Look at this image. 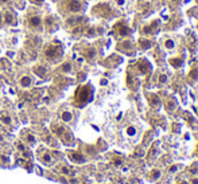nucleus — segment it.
<instances>
[{"mask_svg": "<svg viewBox=\"0 0 198 184\" xmlns=\"http://www.w3.org/2000/svg\"><path fill=\"white\" fill-rule=\"evenodd\" d=\"M125 133H127L130 137H134L135 134H136V128H135V126H128L127 130H125Z\"/></svg>", "mask_w": 198, "mask_h": 184, "instance_id": "nucleus-23", "label": "nucleus"}, {"mask_svg": "<svg viewBox=\"0 0 198 184\" xmlns=\"http://www.w3.org/2000/svg\"><path fill=\"white\" fill-rule=\"evenodd\" d=\"M65 4L68 11H70V12H81L85 10L84 0H66Z\"/></svg>", "mask_w": 198, "mask_h": 184, "instance_id": "nucleus-4", "label": "nucleus"}, {"mask_svg": "<svg viewBox=\"0 0 198 184\" xmlns=\"http://www.w3.org/2000/svg\"><path fill=\"white\" fill-rule=\"evenodd\" d=\"M139 46L142 50H147V48H150L151 46H152V42L150 41V39H144V38H140L139 39Z\"/></svg>", "mask_w": 198, "mask_h": 184, "instance_id": "nucleus-12", "label": "nucleus"}, {"mask_svg": "<svg viewBox=\"0 0 198 184\" xmlns=\"http://www.w3.org/2000/svg\"><path fill=\"white\" fill-rule=\"evenodd\" d=\"M166 79H167V77H166V75H162V77H160V82H162V83H165Z\"/></svg>", "mask_w": 198, "mask_h": 184, "instance_id": "nucleus-28", "label": "nucleus"}, {"mask_svg": "<svg viewBox=\"0 0 198 184\" xmlns=\"http://www.w3.org/2000/svg\"><path fill=\"white\" fill-rule=\"evenodd\" d=\"M69 157H70V160H73V161L77 163V164H82V163L86 161V157H85L84 155L78 153V152H70V153H69Z\"/></svg>", "mask_w": 198, "mask_h": 184, "instance_id": "nucleus-9", "label": "nucleus"}, {"mask_svg": "<svg viewBox=\"0 0 198 184\" xmlns=\"http://www.w3.org/2000/svg\"><path fill=\"white\" fill-rule=\"evenodd\" d=\"M101 85H107V79H101Z\"/></svg>", "mask_w": 198, "mask_h": 184, "instance_id": "nucleus-31", "label": "nucleus"}, {"mask_svg": "<svg viewBox=\"0 0 198 184\" xmlns=\"http://www.w3.org/2000/svg\"><path fill=\"white\" fill-rule=\"evenodd\" d=\"M10 0H0V4H5V3H8Z\"/></svg>", "mask_w": 198, "mask_h": 184, "instance_id": "nucleus-30", "label": "nucleus"}, {"mask_svg": "<svg viewBox=\"0 0 198 184\" xmlns=\"http://www.w3.org/2000/svg\"><path fill=\"white\" fill-rule=\"evenodd\" d=\"M24 140L26 141H27L28 144H30V145H34V144H35V136H34V134H31V133H27L26 134V137H24Z\"/></svg>", "mask_w": 198, "mask_h": 184, "instance_id": "nucleus-22", "label": "nucleus"}, {"mask_svg": "<svg viewBox=\"0 0 198 184\" xmlns=\"http://www.w3.org/2000/svg\"><path fill=\"white\" fill-rule=\"evenodd\" d=\"M31 3H34V4H42V3L45 2V0H30Z\"/></svg>", "mask_w": 198, "mask_h": 184, "instance_id": "nucleus-25", "label": "nucleus"}, {"mask_svg": "<svg viewBox=\"0 0 198 184\" xmlns=\"http://www.w3.org/2000/svg\"><path fill=\"white\" fill-rule=\"evenodd\" d=\"M70 69H71L70 63H68V65H65V66H64V70H65V71H70Z\"/></svg>", "mask_w": 198, "mask_h": 184, "instance_id": "nucleus-26", "label": "nucleus"}, {"mask_svg": "<svg viewBox=\"0 0 198 184\" xmlns=\"http://www.w3.org/2000/svg\"><path fill=\"white\" fill-rule=\"evenodd\" d=\"M189 172H190L191 175H196V173H198V165H197V163H194V164H191V167L187 169Z\"/></svg>", "mask_w": 198, "mask_h": 184, "instance_id": "nucleus-24", "label": "nucleus"}, {"mask_svg": "<svg viewBox=\"0 0 198 184\" xmlns=\"http://www.w3.org/2000/svg\"><path fill=\"white\" fill-rule=\"evenodd\" d=\"M61 118H62V121H65V122H70L71 120H73V116H71L70 112H62Z\"/></svg>", "mask_w": 198, "mask_h": 184, "instance_id": "nucleus-17", "label": "nucleus"}, {"mask_svg": "<svg viewBox=\"0 0 198 184\" xmlns=\"http://www.w3.org/2000/svg\"><path fill=\"white\" fill-rule=\"evenodd\" d=\"M28 24H30L31 28H41L42 26V19L39 15H31L28 16Z\"/></svg>", "mask_w": 198, "mask_h": 184, "instance_id": "nucleus-8", "label": "nucleus"}, {"mask_svg": "<svg viewBox=\"0 0 198 184\" xmlns=\"http://www.w3.org/2000/svg\"><path fill=\"white\" fill-rule=\"evenodd\" d=\"M39 160H41L42 163H45V164H51V163H53V157L50 156V153H49V152L42 153L41 156H39Z\"/></svg>", "mask_w": 198, "mask_h": 184, "instance_id": "nucleus-13", "label": "nucleus"}, {"mask_svg": "<svg viewBox=\"0 0 198 184\" xmlns=\"http://www.w3.org/2000/svg\"><path fill=\"white\" fill-rule=\"evenodd\" d=\"M0 120H2V122L5 124V125H11V124H12V118H11V116H8L7 113H2Z\"/></svg>", "mask_w": 198, "mask_h": 184, "instance_id": "nucleus-14", "label": "nucleus"}, {"mask_svg": "<svg viewBox=\"0 0 198 184\" xmlns=\"http://www.w3.org/2000/svg\"><path fill=\"white\" fill-rule=\"evenodd\" d=\"M45 27L47 28L49 31H55L58 28V20H57L55 16H46L45 18Z\"/></svg>", "mask_w": 198, "mask_h": 184, "instance_id": "nucleus-7", "label": "nucleus"}, {"mask_svg": "<svg viewBox=\"0 0 198 184\" xmlns=\"http://www.w3.org/2000/svg\"><path fill=\"white\" fill-rule=\"evenodd\" d=\"M178 167H181V165H173V167L170 168V172H175L177 169H178Z\"/></svg>", "mask_w": 198, "mask_h": 184, "instance_id": "nucleus-27", "label": "nucleus"}, {"mask_svg": "<svg viewBox=\"0 0 198 184\" xmlns=\"http://www.w3.org/2000/svg\"><path fill=\"white\" fill-rule=\"evenodd\" d=\"M159 176H160V171H159V169H152V171L150 172V180H151V182L159 179Z\"/></svg>", "mask_w": 198, "mask_h": 184, "instance_id": "nucleus-19", "label": "nucleus"}, {"mask_svg": "<svg viewBox=\"0 0 198 184\" xmlns=\"http://www.w3.org/2000/svg\"><path fill=\"white\" fill-rule=\"evenodd\" d=\"M165 47L167 50H174L175 48V43H174L173 39H165Z\"/></svg>", "mask_w": 198, "mask_h": 184, "instance_id": "nucleus-20", "label": "nucleus"}, {"mask_svg": "<svg viewBox=\"0 0 198 184\" xmlns=\"http://www.w3.org/2000/svg\"><path fill=\"white\" fill-rule=\"evenodd\" d=\"M158 31H159V23L158 22H154L152 24H150V26L143 28V32L144 34H156Z\"/></svg>", "mask_w": 198, "mask_h": 184, "instance_id": "nucleus-10", "label": "nucleus"}, {"mask_svg": "<svg viewBox=\"0 0 198 184\" xmlns=\"http://www.w3.org/2000/svg\"><path fill=\"white\" fill-rule=\"evenodd\" d=\"M150 105L154 108H159L160 106V100L156 96H150Z\"/></svg>", "mask_w": 198, "mask_h": 184, "instance_id": "nucleus-16", "label": "nucleus"}, {"mask_svg": "<svg viewBox=\"0 0 198 184\" xmlns=\"http://www.w3.org/2000/svg\"><path fill=\"white\" fill-rule=\"evenodd\" d=\"M136 69L139 70L140 74H148V73H151V70H152V66H151V63L148 59L142 58L136 62Z\"/></svg>", "mask_w": 198, "mask_h": 184, "instance_id": "nucleus-6", "label": "nucleus"}, {"mask_svg": "<svg viewBox=\"0 0 198 184\" xmlns=\"http://www.w3.org/2000/svg\"><path fill=\"white\" fill-rule=\"evenodd\" d=\"M4 23H7V24H16V16L14 15L11 11H7V12L4 14Z\"/></svg>", "mask_w": 198, "mask_h": 184, "instance_id": "nucleus-11", "label": "nucleus"}, {"mask_svg": "<svg viewBox=\"0 0 198 184\" xmlns=\"http://www.w3.org/2000/svg\"><path fill=\"white\" fill-rule=\"evenodd\" d=\"M189 78L193 79V81H197L198 79V69L197 67H193L190 70V73H189Z\"/></svg>", "mask_w": 198, "mask_h": 184, "instance_id": "nucleus-21", "label": "nucleus"}, {"mask_svg": "<svg viewBox=\"0 0 198 184\" xmlns=\"http://www.w3.org/2000/svg\"><path fill=\"white\" fill-rule=\"evenodd\" d=\"M53 130H54V133H55L62 141H64V144H66V145L73 144V134H71L65 126L55 124V125H53Z\"/></svg>", "mask_w": 198, "mask_h": 184, "instance_id": "nucleus-3", "label": "nucleus"}, {"mask_svg": "<svg viewBox=\"0 0 198 184\" xmlns=\"http://www.w3.org/2000/svg\"><path fill=\"white\" fill-rule=\"evenodd\" d=\"M94 98V87L92 83H85L77 87L76 93H74V105L77 108H84L88 103H90Z\"/></svg>", "mask_w": 198, "mask_h": 184, "instance_id": "nucleus-1", "label": "nucleus"}, {"mask_svg": "<svg viewBox=\"0 0 198 184\" xmlns=\"http://www.w3.org/2000/svg\"><path fill=\"white\" fill-rule=\"evenodd\" d=\"M113 31L116 34H119L120 36H130L131 34H132V30L128 27L127 24H125V23H123V22L116 23V24L113 26Z\"/></svg>", "mask_w": 198, "mask_h": 184, "instance_id": "nucleus-5", "label": "nucleus"}, {"mask_svg": "<svg viewBox=\"0 0 198 184\" xmlns=\"http://www.w3.org/2000/svg\"><path fill=\"white\" fill-rule=\"evenodd\" d=\"M170 65H171V66H174L175 69L182 67L183 61H182V58H173V59H170Z\"/></svg>", "mask_w": 198, "mask_h": 184, "instance_id": "nucleus-15", "label": "nucleus"}, {"mask_svg": "<svg viewBox=\"0 0 198 184\" xmlns=\"http://www.w3.org/2000/svg\"><path fill=\"white\" fill-rule=\"evenodd\" d=\"M117 4H119V5H124L125 4V0H117Z\"/></svg>", "mask_w": 198, "mask_h": 184, "instance_id": "nucleus-29", "label": "nucleus"}, {"mask_svg": "<svg viewBox=\"0 0 198 184\" xmlns=\"http://www.w3.org/2000/svg\"><path fill=\"white\" fill-rule=\"evenodd\" d=\"M43 54H45V58L47 59V61L58 62L59 59L62 58V55H64V48H62L61 43L55 39L53 43H50V44L46 46Z\"/></svg>", "mask_w": 198, "mask_h": 184, "instance_id": "nucleus-2", "label": "nucleus"}, {"mask_svg": "<svg viewBox=\"0 0 198 184\" xmlns=\"http://www.w3.org/2000/svg\"><path fill=\"white\" fill-rule=\"evenodd\" d=\"M181 184H187V183H181Z\"/></svg>", "mask_w": 198, "mask_h": 184, "instance_id": "nucleus-33", "label": "nucleus"}, {"mask_svg": "<svg viewBox=\"0 0 198 184\" xmlns=\"http://www.w3.org/2000/svg\"><path fill=\"white\" fill-rule=\"evenodd\" d=\"M33 83V81H31L30 77H23V78H20V86H23V87H28V86Z\"/></svg>", "mask_w": 198, "mask_h": 184, "instance_id": "nucleus-18", "label": "nucleus"}, {"mask_svg": "<svg viewBox=\"0 0 198 184\" xmlns=\"http://www.w3.org/2000/svg\"><path fill=\"white\" fill-rule=\"evenodd\" d=\"M197 155H198V144H197Z\"/></svg>", "mask_w": 198, "mask_h": 184, "instance_id": "nucleus-32", "label": "nucleus"}]
</instances>
